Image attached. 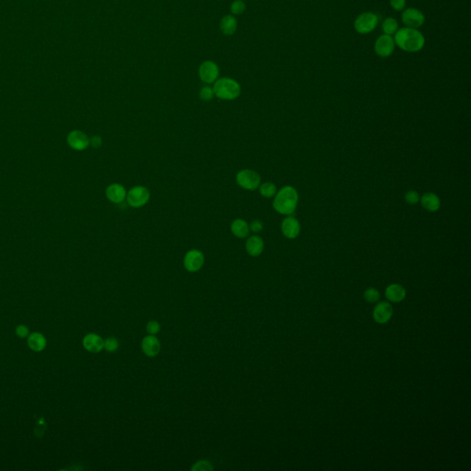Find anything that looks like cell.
Masks as SVG:
<instances>
[{"label": "cell", "mask_w": 471, "mask_h": 471, "mask_svg": "<svg viewBox=\"0 0 471 471\" xmlns=\"http://www.w3.org/2000/svg\"><path fill=\"white\" fill-rule=\"evenodd\" d=\"M394 41L395 45L399 46L401 50L409 53L420 51L425 44L424 36L421 32L417 29L408 27L397 31Z\"/></svg>", "instance_id": "obj_1"}, {"label": "cell", "mask_w": 471, "mask_h": 471, "mask_svg": "<svg viewBox=\"0 0 471 471\" xmlns=\"http://www.w3.org/2000/svg\"><path fill=\"white\" fill-rule=\"evenodd\" d=\"M298 201V194L291 186L282 188L275 195L274 208L282 215H291L294 212Z\"/></svg>", "instance_id": "obj_2"}, {"label": "cell", "mask_w": 471, "mask_h": 471, "mask_svg": "<svg viewBox=\"0 0 471 471\" xmlns=\"http://www.w3.org/2000/svg\"><path fill=\"white\" fill-rule=\"evenodd\" d=\"M215 95L226 101H232L237 99L241 92L238 82L229 77H223L215 82L213 88Z\"/></svg>", "instance_id": "obj_3"}, {"label": "cell", "mask_w": 471, "mask_h": 471, "mask_svg": "<svg viewBox=\"0 0 471 471\" xmlns=\"http://www.w3.org/2000/svg\"><path fill=\"white\" fill-rule=\"evenodd\" d=\"M378 23V18L373 12L360 14L355 21V31L361 34H367L374 31Z\"/></svg>", "instance_id": "obj_4"}, {"label": "cell", "mask_w": 471, "mask_h": 471, "mask_svg": "<svg viewBox=\"0 0 471 471\" xmlns=\"http://www.w3.org/2000/svg\"><path fill=\"white\" fill-rule=\"evenodd\" d=\"M236 181L240 187L248 191L256 190L261 184L260 175L251 169L240 170L236 176Z\"/></svg>", "instance_id": "obj_5"}, {"label": "cell", "mask_w": 471, "mask_h": 471, "mask_svg": "<svg viewBox=\"0 0 471 471\" xmlns=\"http://www.w3.org/2000/svg\"><path fill=\"white\" fill-rule=\"evenodd\" d=\"M127 203L132 207H142L150 199L148 189L144 186L133 187L126 194Z\"/></svg>", "instance_id": "obj_6"}, {"label": "cell", "mask_w": 471, "mask_h": 471, "mask_svg": "<svg viewBox=\"0 0 471 471\" xmlns=\"http://www.w3.org/2000/svg\"><path fill=\"white\" fill-rule=\"evenodd\" d=\"M401 20L408 28L418 29L420 26L423 25L425 18L421 11L417 9L410 8L403 11L402 16H401Z\"/></svg>", "instance_id": "obj_7"}, {"label": "cell", "mask_w": 471, "mask_h": 471, "mask_svg": "<svg viewBox=\"0 0 471 471\" xmlns=\"http://www.w3.org/2000/svg\"><path fill=\"white\" fill-rule=\"evenodd\" d=\"M203 264H204V256L198 249H192L188 251L183 260L184 267L188 272H191V273L199 271L203 267Z\"/></svg>", "instance_id": "obj_8"}, {"label": "cell", "mask_w": 471, "mask_h": 471, "mask_svg": "<svg viewBox=\"0 0 471 471\" xmlns=\"http://www.w3.org/2000/svg\"><path fill=\"white\" fill-rule=\"evenodd\" d=\"M219 76V68L216 63L212 61H204L199 67V76L202 81L207 84H212L218 80Z\"/></svg>", "instance_id": "obj_9"}, {"label": "cell", "mask_w": 471, "mask_h": 471, "mask_svg": "<svg viewBox=\"0 0 471 471\" xmlns=\"http://www.w3.org/2000/svg\"><path fill=\"white\" fill-rule=\"evenodd\" d=\"M395 50V41L390 35H381L375 42V54L380 57H389Z\"/></svg>", "instance_id": "obj_10"}, {"label": "cell", "mask_w": 471, "mask_h": 471, "mask_svg": "<svg viewBox=\"0 0 471 471\" xmlns=\"http://www.w3.org/2000/svg\"><path fill=\"white\" fill-rule=\"evenodd\" d=\"M67 141L69 146L76 150H84L90 145V139L81 131H73L69 134Z\"/></svg>", "instance_id": "obj_11"}, {"label": "cell", "mask_w": 471, "mask_h": 471, "mask_svg": "<svg viewBox=\"0 0 471 471\" xmlns=\"http://www.w3.org/2000/svg\"><path fill=\"white\" fill-rule=\"evenodd\" d=\"M392 307L388 302H381L375 307L374 310V319L380 324L387 323L392 317Z\"/></svg>", "instance_id": "obj_12"}, {"label": "cell", "mask_w": 471, "mask_h": 471, "mask_svg": "<svg viewBox=\"0 0 471 471\" xmlns=\"http://www.w3.org/2000/svg\"><path fill=\"white\" fill-rule=\"evenodd\" d=\"M126 194L125 189L121 184L114 183L107 188L106 196L112 203H122L126 198Z\"/></svg>", "instance_id": "obj_13"}, {"label": "cell", "mask_w": 471, "mask_h": 471, "mask_svg": "<svg viewBox=\"0 0 471 471\" xmlns=\"http://www.w3.org/2000/svg\"><path fill=\"white\" fill-rule=\"evenodd\" d=\"M282 231L286 238H296L300 233V224L295 218L288 217L282 223Z\"/></svg>", "instance_id": "obj_14"}, {"label": "cell", "mask_w": 471, "mask_h": 471, "mask_svg": "<svg viewBox=\"0 0 471 471\" xmlns=\"http://www.w3.org/2000/svg\"><path fill=\"white\" fill-rule=\"evenodd\" d=\"M83 345L87 351L92 354H96L104 348V341L101 336L91 333L87 335L83 339Z\"/></svg>", "instance_id": "obj_15"}, {"label": "cell", "mask_w": 471, "mask_h": 471, "mask_svg": "<svg viewBox=\"0 0 471 471\" xmlns=\"http://www.w3.org/2000/svg\"><path fill=\"white\" fill-rule=\"evenodd\" d=\"M142 349L145 355L149 357H154L158 355L160 351V344L155 336L149 335L143 339Z\"/></svg>", "instance_id": "obj_16"}, {"label": "cell", "mask_w": 471, "mask_h": 471, "mask_svg": "<svg viewBox=\"0 0 471 471\" xmlns=\"http://www.w3.org/2000/svg\"><path fill=\"white\" fill-rule=\"evenodd\" d=\"M264 243L263 238L259 236H252L246 242V250L250 256L257 257L264 251Z\"/></svg>", "instance_id": "obj_17"}, {"label": "cell", "mask_w": 471, "mask_h": 471, "mask_svg": "<svg viewBox=\"0 0 471 471\" xmlns=\"http://www.w3.org/2000/svg\"><path fill=\"white\" fill-rule=\"evenodd\" d=\"M386 296L391 302H400L405 298V289L400 284H391L386 290Z\"/></svg>", "instance_id": "obj_18"}, {"label": "cell", "mask_w": 471, "mask_h": 471, "mask_svg": "<svg viewBox=\"0 0 471 471\" xmlns=\"http://www.w3.org/2000/svg\"><path fill=\"white\" fill-rule=\"evenodd\" d=\"M422 206L429 212H436L441 206L440 199L435 193H428L422 195L420 199Z\"/></svg>", "instance_id": "obj_19"}, {"label": "cell", "mask_w": 471, "mask_h": 471, "mask_svg": "<svg viewBox=\"0 0 471 471\" xmlns=\"http://www.w3.org/2000/svg\"><path fill=\"white\" fill-rule=\"evenodd\" d=\"M238 22L232 15L225 16L220 21V30L225 35H233L237 31Z\"/></svg>", "instance_id": "obj_20"}, {"label": "cell", "mask_w": 471, "mask_h": 471, "mask_svg": "<svg viewBox=\"0 0 471 471\" xmlns=\"http://www.w3.org/2000/svg\"><path fill=\"white\" fill-rule=\"evenodd\" d=\"M231 232L237 238H246L249 233V226L243 219H236L231 224Z\"/></svg>", "instance_id": "obj_21"}, {"label": "cell", "mask_w": 471, "mask_h": 471, "mask_svg": "<svg viewBox=\"0 0 471 471\" xmlns=\"http://www.w3.org/2000/svg\"><path fill=\"white\" fill-rule=\"evenodd\" d=\"M28 345L31 350L35 352H41L46 348V339L41 333H32L28 338Z\"/></svg>", "instance_id": "obj_22"}, {"label": "cell", "mask_w": 471, "mask_h": 471, "mask_svg": "<svg viewBox=\"0 0 471 471\" xmlns=\"http://www.w3.org/2000/svg\"><path fill=\"white\" fill-rule=\"evenodd\" d=\"M398 28H399V24H398V21H396L395 19L393 18H388L386 19L383 24H382V29H383V31L385 32V34L387 35H392V34H395L397 31H398Z\"/></svg>", "instance_id": "obj_23"}, {"label": "cell", "mask_w": 471, "mask_h": 471, "mask_svg": "<svg viewBox=\"0 0 471 471\" xmlns=\"http://www.w3.org/2000/svg\"><path fill=\"white\" fill-rule=\"evenodd\" d=\"M260 193L264 197H274L276 194V186L273 183H264L260 186Z\"/></svg>", "instance_id": "obj_24"}, {"label": "cell", "mask_w": 471, "mask_h": 471, "mask_svg": "<svg viewBox=\"0 0 471 471\" xmlns=\"http://www.w3.org/2000/svg\"><path fill=\"white\" fill-rule=\"evenodd\" d=\"M230 11L234 15H240L246 11V4L242 0H235L230 6Z\"/></svg>", "instance_id": "obj_25"}, {"label": "cell", "mask_w": 471, "mask_h": 471, "mask_svg": "<svg viewBox=\"0 0 471 471\" xmlns=\"http://www.w3.org/2000/svg\"><path fill=\"white\" fill-rule=\"evenodd\" d=\"M365 298L367 302L369 303H374V302H376L380 297L379 293L377 290H375V288H368L365 292Z\"/></svg>", "instance_id": "obj_26"}, {"label": "cell", "mask_w": 471, "mask_h": 471, "mask_svg": "<svg viewBox=\"0 0 471 471\" xmlns=\"http://www.w3.org/2000/svg\"><path fill=\"white\" fill-rule=\"evenodd\" d=\"M213 96H215V93H213V89L210 87H203V89L200 91V98L203 101L208 102L212 100Z\"/></svg>", "instance_id": "obj_27"}, {"label": "cell", "mask_w": 471, "mask_h": 471, "mask_svg": "<svg viewBox=\"0 0 471 471\" xmlns=\"http://www.w3.org/2000/svg\"><path fill=\"white\" fill-rule=\"evenodd\" d=\"M192 470H197V471H207V470H213V466H211V464L207 462V461H199L196 464L193 465V467H192Z\"/></svg>", "instance_id": "obj_28"}, {"label": "cell", "mask_w": 471, "mask_h": 471, "mask_svg": "<svg viewBox=\"0 0 471 471\" xmlns=\"http://www.w3.org/2000/svg\"><path fill=\"white\" fill-rule=\"evenodd\" d=\"M405 199L407 203H409V204L414 205L416 203H419L420 195L416 191H410V192L406 193Z\"/></svg>", "instance_id": "obj_29"}, {"label": "cell", "mask_w": 471, "mask_h": 471, "mask_svg": "<svg viewBox=\"0 0 471 471\" xmlns=\"http://www.w3.org/2000/svg\"><path fill=\"white\" fill-rule=\"evenodd\" d=\"M119 347V342L115 338H109L104 341V348L108 352H115Z\"/></svg>", "instance_id": "obj_30"}, {"label": "cell", "mask_w": 471, "mask_h": 471, "mask_svg": "<svg viewBox=\"0 0 471 471\" xmlns=\"http://www.w3.org/2000/svg\"><path fill=\"white\" fill-rule=\"evenodd\" d=\"M160 329V326L157 321H149L147 325V332L150 335H155L158 333Z\"/></svg>", "instance_id": "obj_31"}, {"label": "cell", "mask_w": 471, "mask_h": 471, "mask_svg": "<svg viewBox=\"0 0 471 471\" xmlns=\"http://www.w3.org/2000/svg\"><path fill=\"white\" fill-rule=\"evenodd\" d=\"M390 5L394 11H403L406 6V0H390Z\"/></svg>", "instance_id": "obj_32"}, {"label": "cell", "mask_w": 471, "mask_h": 471, "mask_svg": "<svg viewBox=\"0 0 471 471\" xmlns=\"http://www.w3.org/2000/svg\"><path fill=\"white\" fill-rule=\"evenodd\" d=\"M263 228H264V224H263V222H261L260 220H254L249 225V229L251 231L255 232V233L261 232L263 230Z\"/></svg>", "instance_id": "obj_33"}, {"label": "cell", "mask_w": 471, "mask_h": 471, "mask_svg": "<svg viewBox=\"0 0 471 471\" xmlns=\"http://www.w3.org/2000/svg\"><path fill=\"white\" fill-rule=\"evenodd\" d=\"M16 334L20 338H25L29 334V329L24 325H20L16 329Z\"/></svg>", "instance_id": "obj_34"}, {"label": "cell", "mask_w": 471, "mask_h": 471, "mask_svg": "<svg viewBox=\"0 0 471 471\" xmlns=\"http://www.w3.org/2000/svg\"><path fill=\"white\" fill-rule=\"evenodd\" d=\"M90 144H92V147L98 148L102 146V138L100 137H93L92 140H90Z\"/></svg>", "instance_id": "obj_35"}]
</instances>
